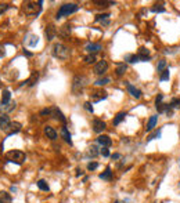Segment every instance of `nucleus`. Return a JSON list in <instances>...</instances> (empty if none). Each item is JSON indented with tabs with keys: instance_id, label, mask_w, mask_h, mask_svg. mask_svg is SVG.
<instances>
[{
	"instance_id": "obj_33",
	"label": "nucleus",
	"mask_w": 180,
	"mask_h": 203,
	"mask_svg": "<svg viewBox=\"0 0 180 203\" xmlns=\"http://www.w3.org/2000/svg\"><path fill=\"white\" fill-rule=\"evenodd\" d=\"M107 83H110V79L108 78H104V79H98L97 82H96V84L97 86H105Z\"/></svg>"
},
{
	"instance_id": "obj_24",
	"label": "nucleus",
	"mask_w": 180,
	"mask_h": 203,
	"mask_svg": "<svg viewBox=\"0 0 180 203\" xmlns=\"http://www.w3.org/2000/svg\"><path fill=\"white\" fill-rule=\"evenodd\" d=\"M29 39H31V40H26L25 43H26L28 46H31V47L36 46V44H38V42H39V40H38L39 38H38V36H35V35H29Z\"/></svg>"
},
{
	"instance_id": "obj_11",
	"label": "nucleus",
	"mask_w": 180,
	"mask_h": 203,
	"mask_svg": "<svg viewBox=\"0 0 180 203\" xmlns=\"http://www.w3.org/2000/svg\"><path fill=\"white\" fill-rule=\"evenodd\" d=\"M85 50L90 54H94V53H98L101 50V44H96V43H87L85 46Z\"/></svg>"
},
{
	"instance_id": "obj_30",
	"label": "nucleus",
	"mask_w": 180,
	"mask_h": 203,
	"mask_svg": "<svg viewBox=\"0 0 180 203\" xmlns=\"http://www.w3.org/2000/svg\"><path fill=\"white\" fill-rule=\"evenodd\" d=\"M151 11H152V13H165L166 10H165V7L162 4H155L154 7L151 8Z\"/></svg>"
},
{
	"instance_id": "obj_31",
	"label": "nucleus",
	"mask_w": 180,
	"mask_h": 203,
	"mask_svg": "<svg viewBox=\"0 0 180 203\" xmlns=\"http://www.w3.org/2000/svg\"><path fill=\"white\" fill-rule=\"evenodd\" d=\"M61 36H68L71 33V26H68V25H64L63 28H61Z\"/></svg>"
},
{
	"instance_id": "obj_10",
	"label": "nucleus",
	"mask_w": 180,
	"mask_h": 203,
	"mask_svg": "<svg viewBox=\"0 0 180 203\" xmlns=\"http://www.w3.org/2000/svg\"><path fill=\"white\" fill-rule=\"evenodd\" d=\"M107 91H104V90H97V91H94L92 94V101L93 102H98L101 101V100H105L107 98Z\"/></svg>"
},
{
	"instance_id": "obj_29",
	"label": "nucleus",
	"mask_w": 180,
	"mask_h": 203,
	"mask_svg": "<svg viewBox=\"0 0 180 203\" xmlns=\"http://www.w3.org/2000/svg\"><path fill=\"white\" fill-rule=\"evenodd\" d=\"M169 76H171V73H169V69H165V70H162V73H161V76H159V80H161V82L169 80Z\"/></svg>"
},
{
	"instance_id": "obj_32",
	"label": "nucleus",
	"mask_w": 180,
	"mask_h": 203,
	"mask_svg": "<svg viewBox=\"0 0 180 203\" xmlns=\"http://www.w3.org/2000/svg\"><path fill=\"white\" fill-rule=\"evenodd\" d=\"M94 61H96V55L94 54H89L85 57V62L86 64H93Z\"/></svg>"
},
{
	"instance_id": "obj_40",
	"label": "nucleus",
	"mask_w": 180,
	"mask_h": 203,
	"mask_svg": "<svg viewBox=\"0 0 180 203\" xmlns=\"http://www.w3.org/2000/svg\"><path fill=\"white\" fill-rule=\"evenodd\" d=\"M101 155H102L104 157H108V156H110V149L105 148V147H102V149H101Z\"/></svg>"
},
{
	"instance_id": "obj_25",
	"label": "nucleus",
	"mask_w": 180,
	"mask_h": 203,
	"mask_svg": "<svg viewBox=\"0 0 180 203\" xmlns=\"http://www.w3.org/2000/svg\"><path fill=\"white\" fill-rule=\"evenodd\" d=\"M126 61H129L130 64H134V62H140V57L136 54H132V55H126L125 57Z\"/></svg>"
},
{
	"instance_id": "obj_48",
	"label": "nucleus",
	"mask_w": 180,
	"mask_h": 203,
	"mask_svg": "<svg viewBox=\"0 0 180 203\" xmlns=\"http://www.w3.org/2000/svg\"><path fill=\"white\" fill-rule=\"evenodd\" d=\"M179 185H180V184H179Z\"/></svg>"
},
{
	"instance_id": "obj_44",
	"label": "nucleus",
	"mask_w": 180,
	"mask_h": 203,
	"mask_svg": "<svg viewBox=\"0 0 180 203\" xmlns=\"http://www.w3.org/2000/svg\"><path fill=\"white\" fill-rule=\"evenodd\" d=\"M111 157H112V159H119V157H121V155H119V153H114Z\"/></svg>"
},
{
	"instance_id": "obj_9",
	"label": "nucleus",
	"mask_w": 180,
	"mask_h": 203,
	"mask_svg": "<svg viewBox=\"0 0 180 203\" xmlns=\"http://www.w3.org/2000/svg\"><path fill=\"white\" fill-rule=\"evenodd\" d=\"M57 35V29H55L54 25H47L46 29H44V36L47 40H53Z\"/></svg>"
},
{
	"instance_id": "obj_37",
	"label": "nucleus",
	"mask_w": 180,
	"mask_h": 203,
	"mask_svg": "<svg viewBox=\"0 0 180 203\" xmlns=\"http://www.w3.org/2000/svg\"><path fill=\"white\" fill-rule=\"evenodd\" d=\"M97 167H98V163H97V162H90V163L87 164V170H90V172L96 170Z\"/></svg>"
},
{
	"instance_id": "obj_17",
	"label": "nucleus",
	"mask_w": 180,
	"mask_h": 203,
	"mask_svg": "<svg viewBox=\"0 0 180 203\" xmlns=\"http://www.w3.org/2000/svg\"><path fill=\"white\" fill-rule=\"evenodd\" d=\"M0 203H13L11 195L6 191H0Z\"/></svg>"
},
{
	"instance_id": "obj_6",
	"label": "nucleus",
	"mask_w": 180,
	"mask_h": 203,
	"mask_svg": "<svg viewBox=\"0 0 180 203\" xmlns=\"http://www.w3.org/2000/svg\"><path fill=\"white\" fill-rule=\"evenodd\" d=\"M107 69H108V64L105 60H101L94 65V73L96 75H102V73L107 72Z\"/></svg>"
},
{
	"instance_id": "obj_4",
	"label": "nucleus",
	"mask_w": 180,
	"mask_h": 203,
	"mask_svg": "<svg viewBox=\"0 0 180 203\" xmlns=\"http://www.w3.org/2000/svg\"><path fill=\"white\" fill-rule=\"evenodd\" d=\"M79 10V6H76L75 3H67V4H63L60 10H58V13H57V15L55 18L57 19H60V18H63V17H67L72 14V13H75V11H78Z\"/></svg>"
},
{
	"instance_id": "obj_3",
	"label": "nucleus",
	"mask_w": 180,
	"mask_h": 203,
	"mask_svg": "<svg viewBox=\"0 0 180 203\" xmlns=\"http://www.w3.org/2000/svg\"><path fill=\"white\" fill-rule=\"evenodd\" d=\"M6 159L11 163H16V164H22L26 159V155L22 151H10L6 153Z\"/></svg>"
},
{
	"instance_id": "obj_42",
	"label": "nucleus",
	"mask_w": 180,
	"mask_h": 203,
	"mask_svg": "<svg viewBox=\"0 0 180 203\" xmlns=\"http://www.w3.org/2000/svg\"><path fill=\"white\" fill-rule=\"evenodd\" d=\"M162 98H164V95H162V94H158L157 95V98H155V104H161V101H162Z\"/></svg>"
},
{
	"instance_id": "obj_2",
	"label": "nucleus",
	"mask_w": 180,
	"mask_h": 203,
	"mask_svg": "<svg viewBox=\"0 0 180 203\" xmlns=\"http://www.w3.org/2000/svg\"><path fill=\"white\" fill-rule=\"evenodd\" d=\"M53 55L60 58V60H67V58H69L71 51L69 48L67 46H64L63 43H55L53 46Z\"/></svg>"
},
{
	"instance_id": "obj_18",
	"label": "nucleus",
	"mask_w": 180,
	"mask_h": 203,
	"mask_svg": "<svg viewBox=\"0 0 180 203\" xmlns=\"http://www.w3.org/2000/svg\"><path fill=\"white\" fill-rule=\"evenodd\" d=\"M61 137L65 140V142H68L69 145H72V141H71V134H69L68 129H67L65 126H64V127H61Z\"/></svg>"
},
{
	"instance_id": "obj_16",
	"label": "nucleus",
	"mask_w": 180,
	"mask_h": 203,
	"mask_svg": "<svg viewBox=\"0 0 180 203\" xmlns=\"http://www.w3.org/2000/svg\"><path fill=\"white\" fill-rule=\"evenodd\" d=\"M10 123H11V122H10V117H8L7 115H1V116H0V130H6Z\"/></svg>"
},
{
	"instance_id": "obj_41",
	"label": "nucleus",
	"mask_w": 180,
	"mask_h": 203,
	"mask_svg": "<svg viewBox=\"0 0 180 203\" xmlns=\"http://www.w3.org/2000/svg\"><path fill=\"white\" fill-rule=\"evenodd\" d=\"M85 109L89 111L90 113H93V107H92V102H85Z\"/></svg>"
},
{
	"instance_id": "obj_38",
	"label": "nucleus",
	"mask_w": 180,
	"mask_h": 203,
	"mask_svg": "<svg viewBox=\"0 0 180 203\" xmlns=\"http://www.w3.org/2000/svg\"><path fill=\"white\" fill-rule=\"evenodd\" d=\"M108 17H110V14H98L96 17V21H105Z\"/></svg>"
},
{
	"instance_id": "obj_26",
	"label": "nucleus",
	"mask_w": 180,
	"mask_h": 203,
	"mask_svg": "<svg viewBox=\"0 0 180 203\" xmlns=\"http://www.w3.org/2000/svg\"><path fill=\"white\" fill-rule=\"evenodd\" d=\"M126 69H127V66H126L125 64H119L115 72H117V75H118V76H122V75H123V73H125V72H126Z\"/></svg>"
},
{
	"instance_id": "obj_8",
	"label": "nucleus",
	"mask_w": 180,
	"mask_h": 203,
	"mask_svg": "<svg viewBox=\"0 0 180 203\" xmlns=\"http://www.w3.org/2000/svg\"><path fill=\"white\" fill-rule=\"evenodd\" d=\"M105 127H107V125H105V122H102L101 119H94L93 120V130L96 131V133H101V131H104Z\"/></svg>"
},
{
	"instance_id": "obj_21",
	"label": "nucleus",
	"mask_w": 180,
	"mask_h": 203,
	"mask_svg": "<svg viewBox=\"0 0 180 203\" xmlns=\"http://www.w3.org/2000/svg\"><path fill=\"white\" fill-rule=\"evenodd\" d=\"M10 98H11V93H10L8 90H4V91H3V95H1V102H3V105H7L8 102H10Z\"/></svg>"
},
{
	"instance_id": "obj_46",
	"label": "nucleus",
	"mask_w": 180,
	"mask_h": 203,
	"mask_svg": "<svg viewBox=\"0 0 180 203\" xmlns=\"http://www.w3.org/2000/svg\"><path fill=\"white\" fill-rule=\"evenodd\" d=\"M82 174H83V173H82V170H78V173H76V176H78V177H79V176H82Z\"/></svg>"
},
{
	"instance_id": "obj_27",
	"label": "nucleus",
	"mask_w": 180,
	"mask_h": 203,
	"mask_svg": "<svg viewBox=\"0 0 180 203\" xmlns=\"http://www.w3.org/2000/svg\"><path fill=\"white\" fill-rule=\"evenodd\" d=\"M87 152H89V155L90 156H97L98 155V148L96 147V145H92V147H89V149H87Z\"/></svg>"
},
{
	"instance_id": "obj_15",
	"label": "nucleus",
	"mask_w": 180,
	"mask_h": 203,
	"mask_svg": "<svg viewBox=\"0 0 180 203\" xmlns=\"http://www.w3.org/2000/svg\"><path fill=\"white\" fill-rule=\"evenodd\" d=\"M44 134L47 135V138H50V140H55L57 138V131H55L53 127H50V126L44 127Z\"/></svg>"
},
{
	"instance_id": "obj_22",
	"label": "nucleus",
	"mask_w": 180,
	"mask_h": 203,
	"mask_svg": "<svg viewBox=\"0 0 180 203\" xmlns=\"http://www.w3.org/2000/svg\"><path fill=\"white\" fill-rule=\"evenodd\" d=\"M38 78H39V76H38V72H32V73H31V78L26 80V83H28L29 86H33V84H35V83L38 82Z\"/></svg>"
},
{
	"instance_id": "obj_39",
	"label": "nucleus",
	"mask_w": 180,
	"mask_h": 203,
	"mask_svg": "<svg viewBox=\"0 0 180 203\" xmlns=\"http://www.w3.org/2000/svg\"><path fill=\"white\" fill-rule=\"evenodd\" d=\"M8 7H10V6H8L7 3H1V4H0V15H1V14H3Z\"/></svg>"
},
{
	"instance_id": "obj_13",
	"label": "nucleus",
	"mask_w": 180,
	"mask_h": 203,
	"mask_svg": "<svg viewBox=\"0 0 180 203\" xmlns=\"http://www.w3.org/2000/svg\"><path fill=\"white\" fill-rule=\"evenodd\" d=\"M126 87H127V91L133 95L134 98H140L141 97V91L139 88H136L133 84H130V83H126Z\"/></svg>"
},
{
	"instance_id": "obj_36",
	"label": "nucleus",
	"mask_w": 180,
	"mask_h": 203,
	"mask_svg": "<svg viewBox=\"0 0 180 203\" xmlns=\"http://www.w3.org/2000/svg\"><path fill=\"white\" fill-rule=\"evenodd\" d=\"M159 137H161V130H157L155 133H152L148 138H147V141H151V140H154V138H159Z\"/></svg>"
},
{
	"instance_id": "obj_35",
	"label": "nucleus",
	"mask_w": 180,
	"mask_h": 203,
	"mask_svg": "<svg viewBox=\"0 0 180 203\" xmlns=\"http://www.w3.org/2000/svg\"><path fill=\"white\" fill-rule=\"evenodd\" d=\"M4 107V111L6 112H8V111H13L14 108H16V102H8L7 105H3Z\"/></svg>"
},
{
	"instance_id": "obj_12",
	"label": "nucleus",
	"mask_w": 180,
	"mask_h": 203,
	"mask_svg": "<svg viewBox=\"0 0 180 203\" xmlns=\"http://www.w3.org/2000/svg\"><path fill=\"white\" fill-rule=\"evenodd\" d=\"M97 142L102 145V147H105V148H108L111 144H112V140H111L108 135H100L98 138H97Z\"/></svg>"
},
{
	"instance_id": "obj_34",
	"label": "nucleus",
	"mask_w": 180,
	"mask_h": 203,
	"mask_svg": "<svg viewBox=\"0 0 180 203\" xmlns=\"http://www.w3.org/2000/svg\"><path fill=\"white\" fill-rule=\"evenodd\" d=\"M165 66H166V61H165V60H161V61L158 62V66H157L158 72H162V70H165Z\"/></svg>"
},
{
	"instance_id": "obj_5",
	"label": "nucleus",
	"mask_w": 180,
	"mask_h": 203,
	"mask_svg": "<svg viewBox=\"0 0 180 203\" xmlns=\"http://www.w3.org/2000/svg\"><path fill=\"white\" fill-rule=\"evenodd\" d=\"M86 82L87 79L85 76H75L73 80H72V91H73V94L78 95V94L82 93L85 86H86Z\"/></svg>"
},
{
	"instance_id": "obj_7",
	"label": "nucleus",
	"mask_w": 180,
	"mask_h": 203,
	"mask_svg": "<svg viewBox=\"0 0 180 203\" xmlns=\"http://www.w3.org/2000/svg\"><path fill=\"white\" fill-rule=\"evenodd\" d=\"M4 131H6L7 135H13V134L20 133V131H21V123H18V122H11Z\"/></svg>"
},
{
	"instance_id": "obj_45",
	"label": "nucleus",
	"mask_w": 180,
	"mask_h": 203,
	"mask_svg": "<svg viewBox=\"0 0 180 203\" xmlns=\"http://www.w3.org/2000/svg\"><path fill=\"white\" fill-rule=\"evenodd\" d=\"M108 23H110V21H108V19H105V21H102V25H108Z\"/></svg>"
},
{
	"instance_id": "obj_23",
	"label": "nucleus",
	"mask_w": 180,
	"mask_h": 203,
	"mask_svg": "<svg viewBox=\"0 0 180 203\" xmlns=\"http://www.w3.org/2000/svg\"><path fill=\"white\" fill-rule=\"evenodd\" d=\"M125 117H126V113H125V112H119L117 116L114 117V125L118 126L119 123H121V122H122V120H123V119H125Z\"/></svg>"
},
{
	"instance_id": "obj_19",
	"label": "nucleus",
	"mask_w": 180,
	"mask_h": 203,
	"mask_svg": "<svg viewBox=\"0 0 180 203\" xmlns=\"http://www.w3.org/2000/svg\"><path fill=\"white\" fill-rule=\"evenodd\" d=\"M157 120H158V116L157 115H154V116H151L150 117V120H148V123H147V127H146V130L147 131H151L154 127H155V125H157Z\"/></svg>"
},
{
	"instance_id": "obj_14",
	"label": "nucleus",
	"mask_w": 180,
	"mask_h": 203,
	"mask_svg": "<svg viewBox=\"0 0 180 203\" xmlns=\"http://www.w3.org/2000/svg\"><path fill=\"white\" fill-rule=\"evenodd\" d=\"M51 116H54L57 120H60V122H63V123H65V117H64L63 112L58 109V108H51Z\"/></svg>"
},
{
	"instance_id": "obj_1",
	"label": "nucleus",
	"mask_w": 180,
	"mask_h": 203,
	"mask_svg": "<svg viewBox=\"0 0 180 203\" xmlns=\"http://www.w3.org/2000/svg\"><path fill=\"white\" fill-rule=\"evenodd\" d=\"M42 4H43L42 0H39L38 3L36 1H25L22 4V11L29 17H36L42 11Z\"/></svg>"
},
{
	"instance_id": "obj_47",
	"label": "nucleus",
	"mask_w": 180,
	"mask_h": 203,
	"mask_svg": "<svg viewBox=\"0 0 180 203\" xmlns=\"http://www.w3.org/2000/svg\"><path fill=\"white\" fill-rule=\"evenodd\" d=\"M114 203H119V202H118V200H115V202H114Z\"/></svg>"
},
{
	"instance_id": "obj_20",
	"label": "nucleus",
	"mask_w": 180,
	"mask_h": 203,
	"mask_svg": "<svg viewBox=\"0 0 180 203\" xmlns=\"http://www.w3.org/2000/svg\"><path fill=\"white\" fill-rule=\"evenodd\" d=\"M98 177H100L101 180H107V181H110L111 178H112V172H111V169H110V167H108V169H107L105 172H102L101 174L98 176Z\"/></svg>"
},
{
	"instance_id": "obj_43",
	"label": "nucleus",
	"mask_w": 180,
	"mask_h": 203,
	"mask_svg": "<svg viewBox=\"0 0 180 203\" xmlns=\"http://www.w3.org/2000/svg\"><path fill=\"white\" fill-rule=\"evenodd\" d=\"M24 54L26 55V57H32V53L31 51H26V50H24Z\"/></svg>"
},
{
	"instance_id": "obj_28",
	"label": "nucleus",
	"mask_w": 180,
	"mask_h": 203,
	"mask_svg": "<svg viewBox=\"0 0 180 203\" xmlns=\"http://www.w3.org/2000/svg\"><path fill=\"white\" fill-rule=\"evenodd\" d=\"M38 187L42 189V191H49L50 188H49V184H47L44 180H39L38 181Z\"/></svg>"
}]
</instances>
